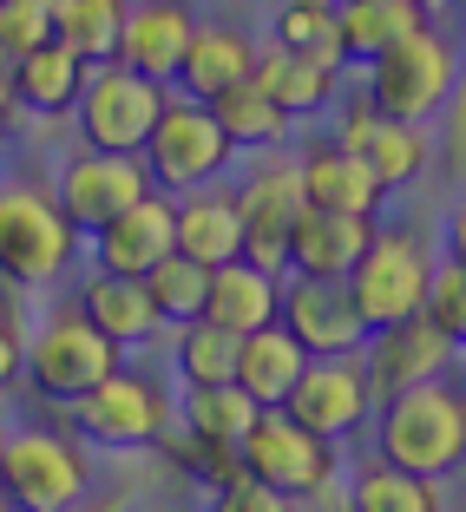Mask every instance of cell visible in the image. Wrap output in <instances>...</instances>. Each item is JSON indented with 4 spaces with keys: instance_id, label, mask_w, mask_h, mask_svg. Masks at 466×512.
I'll return each mask as SVG.
<instances>
[{
    "instance_id": "obj_1",
    "label": "cell",
    "mask_w": 466,
    "mask_h": 512,
    "mask_svg": "<svg viewBox=\"0 0 466 512\" xmlns=\"http://www.w3.org/2000/svg\"><path fill=\"white\" fill-rule=\"evenodd\" d=\"M375 460L421 480H447L466 467V388L460 381H421V388L381 394Z\"/></svg>"
},
{
    "instance_id": "obj_2",
    "label": "cell",
    "mask_w": 466,
    "mask_h": 512,
    "mask_svg": "<svg viewBox=\"0 0 466 512\" xmlns=\"http://www.w3.org/2000/svg\"><path fill=\"white\" fill-rule=\"evenodd\" d=\"M453 92H460V53H453V40L434 20H421L388 53L368 60V106L388 112V119L427 125L453 106Z\"/></svg>"
},
{
    "instance_id": "obj_3",
    "label": "cell",
    "mask_w": 466,
    "mask_h": 512,
    "mask_svg": "<svg viewBox=\"0 0 466 512\" xmlns=\"http://www.w3.org/2000/svg\"><path fill=\"white\" fill-rule=\"evenodd\" d=\"M348 283V302H355V316L375 329H394V322L421 316L427 302V283H434V250H427L421 230H375L361 263L342 276Z\"/></svg>"
},
{
    "instance_id": "obj_4",
    "label": "cell",
    "mask_w": 466,
    "mask_h": 512,
    "mask_svg": "<svg viewBox=\"0 0 466 512\" xmlns=\"http://www.w3.org/2000/svg\"><path fill=\"white\" fill-rule=\"evenodd\" d=\"M79 230L46 184H0V276L20 289L53 283L73 263Z\"/></svg>"
},
{
    "instance_id": "obj_5",
    "label": "cell",
    "mask_w": 466,
    "mask_h": 512,
    "mask_svg": "<svg viewBox=\"0 0 466 512\" xmlns=\"http://www.w3.org/2000/svg\"><path fill=\"white\" fill-rule=\"evenodd\" d=\"M165 92L171 86H158V79L132 73V66H119V60L86 66V86H79V99H73L79 145L138 158L145 138H151V125H158V112H165Z\"/></svg>"
},
{
    "instance_id": "obj_6",
    "label": "cell",
    "mask_w": 466,
    "mask_h": 512,
    "mask_svg": "<svg viewBox=\"0 0 466 512\" xmlns=\"http://www.w3.org/2000/svg\"><path fill=\"white\" fill-rule=\"evenodd\" d=\"M86 493H92V473L73 434H46V427L7 434V467H0L7 512H73L86 506Z\"/></svg>"
},
{
    "instance_id": "obj_7",
    "label": "cell",
    "mask_w": 466,
    "mask_h": 512,
    "mask_svg": "<svg viewBox=\"0 0 466 512\" xmlns=\"http://www.w3.org/2000/svg\"><path fill=\"white\" fill-rule=\"evenodd\" d=\"M112 368H119V348L92 329L79 309L46 316V329L33 335L27 355H20V381H33V394L53 401V407H73L79 394H92Z\"/></svg>"
},
{
    "instance_id": "obj_8",
    "label": "cell",
    "mask_w": 466,
    "mask_h": 512,
    "mask_svg": "<svg viewBox=\"0 0 466 512\" xmlns=\"http://www.w3.org/2000/svg\"><path fill=\"white\" fill-rule=\"evenodd\" d=\"M237 473L263 480L283 499H309V493H322V486L335 480V440L296 427L283 407H256L250 434L237 440Z\"/></svg>"
},
{
    "instance_id": "obj_9",
    "label": "cell",
    "mask_w": 466,
    "mask_h": 512,
    "mask_svg": "<svg viewBox=\"0 0 466 512\" xmlns=\"http://www.w3.org/2000/svg\"><path fill=\"white\" fill-rule=\"evenodd\" d=\"M138 165H145L151 191H197V184H211L217 171L230 165V145H224V132H217L211 106L165 92V112L151 125Z\"/></svg>"
},
{
    "instance_id": "obj_10",
    "label": "cell",
    "mask_w": 466,
    "mask_h": 512,
    "mask_svg": "<svg viewBox=\"0 0 466 512\" xmlns=\"http://www.w3.org/2000/svg\"><path fill=\"white\" fill-rule=\"evenodd\" d=\"M66 414H73L79 440H92V447H106V453H145L165 440V394L151 388L145 375H125V368H112Z\"/></svg>"
},
{
    "instance_id": "obj_11",
    "label": "cell",
    "mask_w": 466,
    "mask_h": 512,
    "mask_svg": "<svg viewBox=\"0 0 466 512\" xmlns=\"http://www.w3.org/2000/svg\"><path fill=\"white\" fill-rule=\"evenodd\" d=\"M283 414L296 427H309V434H322V440H348L355 427H368V414H375V381H368L361 355H322V362H309L302 381L289 388Z\"/></svg>"
},
{
    "instance_id": "obj_12",
    "label": "cell",
    "mask_w": 466,
    "mask_h": 512,
    "mask_svg": "<svg viewBox=\"0 0 466 512\" xmlns=\"http://www.w3.org/2000/svg\"><path fill=\"white\" fill-rule=\"evenodd\" d=\"M309 211L302 204V178H296V158H263V165L250 171V184L237 191V224H243V263H256V270L283 276V250H289V230H296V217Z\"/></svg>"
},
{
    "instance_id": "obj_13",
    "label": "cell",
    "mask_w": 466,
    "mask_h": 512,
    "mask_svg": "<svg viewBox=\"0 0 466 512\" xmlns=\"http://www.w3.org/2000/svg\"><path fill=\"white\" fill-rule=\"evenodd\" d=\"M335 145L355 151L361 165L375 171L381 191H401L427 171V125H407V119H388V112L368 106V92L342 106V125H335Z\"/></svg>"
},
{
    "instance_id": "obj_14",
    "label": "cell",
    "mask_w": 466,
    "mask_h": 512,
    "mask_svg": "<svg viewBox=\"0 0 466 512\" xmlns=\"http://www.w3.org/2000/svg\"><path fill=\"white\" fill-rule=\"evenodd\" d=\"M276 322L302 342L309 362L322 355H361L368 348V322L355 316V302H348V283H316V276H296L276 302Z\"/></svg>"
},
{
    "instance_id": "obj_15",
    "label": "cell",
    "mask_w": 466,
    "mask_h": 512,
    "mask_svg": "<svg viewBox=\"0 0 466 512\" xmlns=\"http://www.w3.org/2000/svg\"><path fill=\"white\" fill-rule=\"evenodd\" d=\"M151 191V178H145V165L138 158H125V151H86L79 145L73 158H66V171H60V211L73 217V230L79 237H92V230L106 224L112 211H125L132 197H145Z\"/></svg>"
},
{
    "instance_id": "obj_16",
    "label": "cell",
    "mask_w": 466,
    "mask_h": 512,
    "mask_svg": "<svg viewBox=\"0 0 466 512\" xmlns=\"http://www.w3.org/2000/svg\"><path fill=\"white\" fill-rule=\"evenodd\" d=\"M453 355H460V348H453L427 316H407V322H394V329L368 335L361 368H368L375 394H401V388H421V381H440L453 368Z\"/></svg>"
},
{
    "instance_id": "obj_17",
    "label": "cell",
    "mask_w": 466,
    "mask_h": 512,
    "mask_svg": "<svg viewBox=\"0 0 466 512\" xmlns=\"http://www.w3.org/2000/svg\"><path fill=\"white\" fill-rule=\"evenodd\" d=\"M92 256L112 276H145L171 256V191H145L92 230Z\"/></svg>"
},
{
    "instance_id": "obj_18",
    "label": "cell",
    "mask_w": 466,
    "mask_h": 512,
    "mask_svg": "<svg viewBox=\"0 0 466 512\" xmlns=\"http://www.w3.org/2000/svg\"><path fill=\"white\" fill-rule=\"evenodd\" d=\"M250 66H256V40H250V33L230 27V20H197L191 40H184L178 73H171V92H178V99H197V106H211L224 86L250 79Z\"/></svg>"
},
{
    "instance_id": "obj_19",
    "label": "cell",
    "mask_w": 466,
    "mask_h": 512,
    "mask_svg": "<svg viewBox=\"0 0 466 512\" xmlns=\"http://www.w3.org/2000/svg\"><path fill=\"white\" fill-rule=\"evenodd\" d=\"M368 237H375V217L302 211V217H296V230H289L283 270H289V276H316V283H342V276L361 263Z\"/></svg>"
},
{
    "instance_id": "obj_20",
    "label": "cell",
    "mask_w": 466,
    "mask_h": 512,
    "mask_svg": "<svg viewBox=\"0 0 466 512\" xmlns=\"http://www.w3.org/2000/svg\"><path fill=\"white\" fill-rule=\"evenodd\" d=\"M191 27H197V20H191L184 0H132V7H125V27H119V53H112V60L132 66V73H145V79H158V86H171Z\"/></svg>"
},
{
    "instance_id": "obj_21",
    "label": "cell",
    "mask_w": 466,
    "mask_h": 512,
    "mask_svg": "<svg viewBox=\"0 0 466 512\" xmlns=\"http://www.w3.org/2000/svg\"><path fill=\"white\" fill-rule=\"evenodd\" d=\"M296 178H302V204L309 211H342V217H375L388 204V191L375 184V171L361 165L355 151L329 145H309L296 158Z\"/></svg>"
},
{
    "instance_id": "obj_22",
    "label": "cell",
    "mask_w": 466,
    "mask_h": 512,
    "mask_svg": "<svg viewBox=\"0 0 466 512\" xmlns=\"http://www.w3.org/2000/svg\"><path fill=\"white\" fill-rule=\"evenodd\" d=\"M171 250L217 270L230 256H243V224H237V197L230 191H211V184H197V191L171 197Z\"/></svg>"
},
{
    "instance_id": "obj_23",
    "label": "cell",
    "mask_w": 466,
    "mask_h": 512,
    "mask_svg": "<svg viewBox=\"0 0 466 512\" xmlns=\"http://www.w3.org/2000/svg\"><path fill=\"white\" fill-rule=\"evenodd\" d=\"M79 316L106 335L119 355H125V348L158 342V329H165L158 309H151V296H145V283H138V276H112V270L86 276V289H79Z\"/></svg>"
},
{
    "instance_id": "obj_24",
    "label": "cell",
    "mask_w": 466,
    "mask_h": 512,
    "mask_svg": "<svg viewBox=\"0 0 466 512\" xmlns=\"http://www.w3.org/2000/svg\"><path fill=\"white\" fill-rule=\"evenodd\" d=\"M250 79L270 92L289 119H309V112H322V106L335 99V79H342V66L322 60V53H296V46H276V40H270V46H256Z\"/></svg>"
},
{
    "instance_id": "obj_25",
    "label": "cell",
    "mask_w": 466,
    "mask_h": 512,
    "mask_svg": "<svg viewBox=\"0 0 466 512\" xmlns=\"http://www.w3.org/2000/svg\"><path fill=\"white\" fill-rule=\"evenodd\" d=\"M79 86H86V60H73L60 40L33 46V53H20V60L7 66V99H14V112L66 119L73 99H79Z\"/></svg>"
},
{
    "instance_id": "obj_26",
    "label": "cell",
    "mask_w": 466,
    "mask_h": 512,
    "mask_svg": "<svg viewBox=\"0 0 466 512\" xmlns=\"http://www.w3.org/2000/svg\"><path fill=\"white\" fill-rule=\"evenodd\" d=\"M276 302H283V283H276L270 270L243 263V256H230V263L211 270L204 322H217V329H230V335H250V329H270L276 322Z\"/></svg>"
},
{
    "instance_id": "obj_27",
    "label": "cell",
    "mask_w": 466,
    "mask_h": 512,
    "mask_svg": "<svg viewBox=\"0 0 466 512\" xmlns=\"http://www.w3.org/2000/svg\"><path fill=\"white\" fill-rule=\"evenodd\" d=\"M256 421V401L237 388V381H211V388H184V434H191V447L204 453V460H224V467H237V440L250 434Z\"/></svg>"
},
{
    "instance_id": "obj_28",
    "label": "cell",
    "mask_w": 466,
    "mask_h": 512,
    "mask_svg": "<svg viewBox=\"0 0 466 512\" xmlns=\"http://www.w3.org/2000/svg\"><path fill=\"white\" fill-rule=\"evenodd\" d=\"M302 368H309L302 342L283 329V322H270V329H250L237 342V375H230V381H237L256 407H283L289 388L302 381Z\"/></svg>"
},
{
    "instance_id": "obj_29",
    "label": "cell",
    "mask_w": 466,
    "mask_h": 512,
    "mask_svg": "<svg viewBox=\"0 0 466 512\" xmlns=\"http://www.w3.org/2000/svg\"><path fill=\"white\" fill-rule=\"evenodd\" d=\"M211 119H217V132H224L230 151H283L289 125H296L270 99V92L256 86V79H237V86L217 92V99H211Z\"/></svg>"
},
{
    "instance_id": "obj_30",
    "label": "cell",
    "mask_w": 466,
    "mask_h": 512,
    "mask_svg": "<svg viewBox=\"0 0 466 512\" xmlns=\"http://www.w3.org/2000/svg\"><path fill=\"white\" fill-rule=\"evenodd\" d=\"M421 20H427V7H401V0H335V46H342V60L368 66Z\"/></svg>"
},
{
    "instance_id": "obj_31",
    "label": "cell",
    "mask_w": 466,
    "mask_h": 512,
    "mask_svg": "<svg viewBox=\"0 0 466 512\" xmlns=\"http://www.w3.org/2000/svg\"><path fill=\"white\" fill-rule=\"evenodd\" d=\"M132 0H53V40L86 66H106L119 53V27Z\"/></svg>"
},
{
    "instance_id": "obj_32",
    "label": "cell",
    "mask_w": 466,
    "mask_h": 512,
    "mask_svg": "<svg viewBox=\"0 0 466 512\" xmlns=\"http://www.w3.org/2000/svg\"><path fill=\"white\" fill-rule=\"evenodd\" d=\"M348 512H440V480L401 473L388 460H368L348 486Z\"/></svg>"
},
{
    "instance_id": "obj_33",
    "label": "cell",
    "mask_w": 466,
    "mask_h": 512,
    "mask_svg": "<svg viewBox=\"0 0 466 512\" xmlns=\"http://www.w3.org/2000/svg\"><path fill=\"white\" fill-rule=\"evenodd\" d=\"M237 342L243 335L217 329V322H178V342H171V368H178L184 388H211V381L237 375Z\"/></svg>"
},
{
    "instance_id": "obj_34",
    "label": "cell",
    "mask_w": 466,
    "mask_h": 512,
    "mask_svg": "<svg viewBox=\"0 0 466 512\" xmlns=\"http://www.w3.org/2000/svg\"><path fill=\"white\" fill-rule=\"evenodd\" d=\"M138 283H145V296H151V309H158V322H171V329H178V322H197V316H204V289H211V270L171 250L165 263H158V270H145Z\"/></svg>"
},
{
    "instance_id": "obj_35",
    "label": "cell",
    "mask_w": 466,
    "mask_h": 512,
    "mask_svg": "<svg viewBox=\"0 0 466 512\" xmlns=\"http://www.w3.org/2000/svg\"><path fill=\"white\" fill-rule=\"evenodd\" d=\"M276 46H296V53H322V60L348 66L342 46H335V0H283L276 7V27H270Z\"/></svg>"
},
{
    "instance_id": "obj_36",
    "label": "cell",
    "mask_w": 466,
    "mask_h": 512,
    "mask_svg": "<svg viewBox=\"0 0 466 512\" xmlns=\"http://www.w3.org/2000/svg\"><path fill=\"white\" fill-rule=\"evenodd\" d=\"M421 316L434 322L453 348H466V270L460 263H434V283H427Z\"/></svg>"
},
{
    "instance_id": "obj_37",
    "label": "cell",
    "mask_w": 466,
    "mask_h": 512,
    "mask_svg": "<svg viewBox=\"0 0 466 512\" xmlns=\"http://www.w3.org/2000/svg\"><path fill=\"white\" fill-rule=\"evenodd\" d=\"M53 40V0H0V46L7 60L33 53V46Z\"/></svg>"
},
{
    "instance_id": "obj_38",
    "label": "cell",
    "mask_w": 466,
    "mask_h": 512,
    "mask_svg": "<svg viewBox=\"0 0 466 512\" xmlns=\"http://www.w3.org/2000/svg\"><path fill=\"white\" fill-rule=\"evenodd\" d=\"M211 512H296V499L270 493V486H263V480H250V473H230V480H224V493L211 499Z\"/></svg>"
},
{
    "instance_id": "obj_39",
    "label": "cell",
    "mask_w": 466,
    "mask_h": 512,
    "mask_svg": "<svg viewBox=\"0 0 466 512\" xmlns=\"http://www.w3.org/2000/svg\"><path fill=\"white\" fill-rule=\"evenodd\" d=\"M20 355H27V335H20L14 316H0V394L20 381Z\"/></svg>"
},
{
    "instance_id": "obj_40",
    "label": "cell",
    "mask_w": 466,
    "mask_h": 512,
    "mask_svg": "<svg viewBox=\"0 0 466 512\" xmlns=\"http://www.w3.org/2000/svg\"><path fill=\"white\" fill-rule=\"evenodd\" d=\"M447 263H460V270H466V204L447 217Z\"/></svg>"
},
{
    "instance_id": "obj_41",
    "label": "cell",
    "mask_w": 466,
    "mask_h": 512,
    "mask_svg": "<svg viewBox=\"0 0 466 512\" xmlns=\"http://www.w3.org/2000/svg\"><path fill=\"white\" fill-rule=\"evenodd\" d=\"M14 125V99H7V79H0V132Z\"/></svg>"
},
{
    "instance_id": "obj_42",
    "label": "cell",
    "mask_w": 466,
    "mask_h": 512,
    "mask_svg": "<svg viewBox=\"0 0 466 512\" xmlns=\"http://www.w3.org/2000/svg\"><path fill=\"white\" fill-rule=\"evenodd\" d=\"M73 512H79V506H73ZM86 512H125V499L112 493V499H99V506H86Z\"/></svg>"
},
{
    "instance_id": "obj_43",
    "label": "cell",
    "mask_w": 466,
    "mask_h": 512,
    "mask_svg": "<svg viewBox=\"0 0 466 512\" xmlns=\"http://www.w3.org/2000/svg\"><path fill=\"white\" fill-rule=\"evenodd\" d=\"M0 467H7V427H0Z\"/></svg>"
},
{
    "instance_id": "obj_44",
    "label": "cell",
    "mask_w": 466,
    "mask_h": 512,
    "mask_svg": "<svg viewBox=\"0 0 466 512\" xmlns=\"http://www.w3.org/2000/svg\"><path fill=\"white\" fill-rule=\"evenodd\" d=\"M7 66H14V60H7V46H0V79H7Z\"/></svg>"
},
{
    "instance_id": "obj_45",
    "label": "cell",
    "mask_w": 466,
    "mask_h": 512,
    "mask_svg": "<svg viewBox=\"0 0 466 512\" xmlns=\"http://www.w3.org/2000/svg\"><path fill=\"white\" fill-rule=\"evenodd\" d=\"M0 184H7V145H0Z\"/></svg>"
},
{
    "instance_id": "obj_46",
    "label": "cell",
    "mask_w": 466,
    "mask_h": 512,
    "mask_svg": "<svg viewBox=\"0 0 466 512\" xmlns=\"http://www.w3.org/2000/svg\"><path fill=\"white\" fill-rule=\"evenodd\" d=\"M401 7H434V0H401Z\"/></svg>"
},
{
    "instance_id": "obj_47",
    "label": "cell",
    "mask_w": 466,
    "mask_h": 512,
    "mask_svg": "<svg viewBox=\"0 0 466 512\" xmlns=\"http://www.w3.org/2000/svg\"><path fill=\"white\" fill-rule=\"evenodd\" d=\"M0 512H7V499H0Z\"/></svg>"
}]
</instances>
